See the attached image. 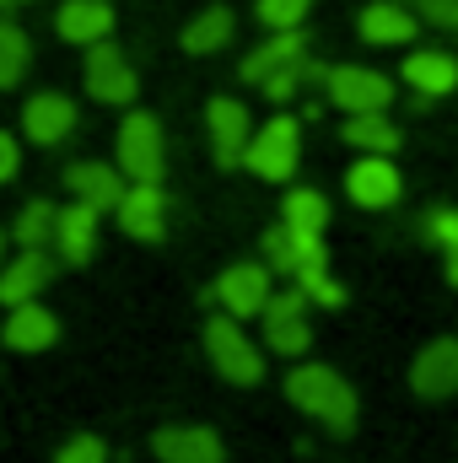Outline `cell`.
Returning <instances> with one entry per match:
<instances>
[{"mask_svg":"<svg viewBox=\"0 0 458 463\" xmlns=\"http://www.w3.org/2000/svg\"><path fill=\"white\" fill-rule=\"evenodd\" d=\"M302 54H308L302 33H297V27H275V38H270V43H259V49L243 60V81H259V87H264L281 65H297Z\"/></svg>","mask_w":458,"mask_h":463,"instance_id":"cell-19","label":"cell"},{"mask_svg":"<svg viewBox=\"0 0 458 463\" xmlns=\"http://www.w3.org/2000/svg\"><path fill=\"white\" fill-rule=\"evenodd\" d=\"M11 5H22V0H0V11H11Z\"/></svg>","mask_w":458,"mask_h":463,"instance_id":"cell-37","label":"cell"},{"mask_svg":"<svg viewBox=\"0 0 458 463\" xmlns=\"http://www.w3.org/2000/svg\"><path fill=\"white\" fill-rule=\"evenodd\" d=\"M308 5H313V0H259V22H270V27H297V22L308 16Z\"/></svg>","mask_w":458,"mask_h":463,"instance_id":"cell-31","label":"cell"},{"mask_svg":"<svg viewBox=\"0 0 458 463\" xmlns=\"http://www.w3.org/2000/svg\"><path fill=\"white\" fill-rule=\"evenodd\" d=\"M448 280H453V286H458V242H453V248H448Z\"/></svg>","mask_w":458,"mask_h":463,"instance_id":"cell-36","label":"cell"},{"mask_svg":"<svg viewBox=\"0 0 458 463\" xmlns=\"http://www.w3.org/2000/svg\"><path fill=\"white\" fill-rule=\"evenodd\" d=\"M162 216H167V200H162L157 184H135V189H124V200H119V227L129 232V237L157 242V237H162Z\"/></svg>","mask_w":458,"mask_h":463,"instance_id":"cell-15","label":"cell"},{"mask_svg":"<svg viewBox=\"0 0 458 463\" xmlns=\"http://www.w3.org/2000/svg\"><path fill=\"white\" fill-rule=\"evenodd\" d=\"M119 173L129 184H162V124L151 114H129L119 124Z\"/></svg>","mask_w":458,"mask_h":463,"instance_id":"cell-4","label":"cell"},{"mask_svg":"<svg viewBox=\"0 0 458 463\" xmlns=\"http://www.w3.org/2000/svg\"><path fill=\"white\" fill-rule=\"evenodd\" d=\"M65 189L76 200H87L92 211H119V200H124V178H119V167H109V162H76L65 173Z\"/></svg>","mask_w":458,"mask_h":463,"instance_id":"cell-16","label":"cell"},{"mask_svg":"<svg viewBox=\"0 0 458 463\" xmlns=\"http://www.w3.org/2000/svg\"><path fill=\"white\" fill-rule=\"evenodd\" d=\"M98 216H103V211H92L87 200H76V205L60 211L54 242H60V259H65V264H87V259H92V248H98Z\"/></svg>","mask_w":458,"mask_h":463,"instance_id":"cell-18","label":"cell"},{"mask_svg":"<svg viewBox=\"0 0 458 463\" xmlns=\"http://www.w3.org/2000/svg\"><path fill=\"white\" fill-rule=\"evenodd\" d=\"M426 227H432V237H437L443 248H453V242H458V211H437Z\"/></svg>","mask_w":458,"mask_h":463,"instance_id":"cell-33","label":"cell"},{"mask_svg":"<svg viewBox=\"0 0 458 463\" xmlns=\"http://www.w3.org/2000/svg\"><path fill=\"white\" fill-rule=\"evenodd\" d=\"M297 286H302L313 302H324V307H340V302H345V291L329 280V259H324V264H308V269H297Z\"/></svg>","mask_w":458,"mask_h":463,"instance_id":"cell-29","label":"cell"},{"mask_svg":"<svg viewBox=\"0 0 458 463\" xmlns=\"http://www.w3.org/2000/svg\"><path fill=\"white\" fill-rule=\"evenodd\" d=\"M264 340H270V350H281V355H302V350L313 345V329H308L302 313H286V318L264 313Z\"/></svg>","mask_w":458,"mask_h":463,"instance_id":"cell-25","label":"cell"},{"mask_svg":"<svg viewBox=\"0 0 458 463\" xmlns=\"http://www.w3.org/2000/svg\"><path fill=\"white\" fill-rule=\"evenodd\" d=\"M151 453L162 463H222L227 458L222 437L205 431V426H162V431L151 437Z\"/></svg>","mask_w":458,"mask_h":463,"instance_id":"cell-9","label":"cell"},{"mask_svg":"<svg viewBox=\"0 0 458 463\" xmlns=\"http://www.w3.org/2000/svg\"><path fill=\"white\" fill-rule=\"evenodd\" d=\"M297 156H302V129L291 114H275L264 129H253L248 151H243V167L259 173L264 184H286L297 173Z\"/></svg>","mask_w":458,"mask_h":463,"instance_id":"cell-2","label":"cell"},{"mask_svg":"<svg viewBox=\"0 0 458 463\" xmlns=\"http://www.w3.org/2000/svg\"><path fill=\"white\" fill-rule=\"evenodd\" d=\"M345 146H361V151L388 156V151L399 146V129H394L383 114H350L345 118Z\"/></svg>","mask_w":458,"mask_h":463,"instance_id":"cell-24","label":"cell"},{"mask_svg":"<svg viewBox=\"0 0 458 463\" xmlns=\"http://www.w3.org/2000/svg\"><path fill=\"white\" fill-rule=\"evenodd\" d=\"M308 76H319V71H313L308 60H297V65H281V71H275V76L264 81V92H270L275 103H291V92H297V87H302Z\"/></svg>","mask_w":458,"mask_h":463,"instance_id":"cell-30","label":"cell"},{"mask_svg":"<svg viewBox=\"0 0 458 463\" xmlns=\"http://www.w3.org/2000/svg\"><path fill=\"white\" fill-rule=\"evenodd\" d=\"M286 399L302 410V415H313V420H324L329 431H350L356 426V393H350V383H345L335 366H297L291 377H286Z\"/></svg>","mask_w":458,"mask_h":463,"instance_id":"cell-1","label":"cell"},{"mask_svg":"<svg viewBox=\"0 0 458 463\" xmlns=\"http://www.w3.org/2000/svg\"><path fill=\"white\" fill-rule=\"evenodd\" d=\"M71 129H76V103L60 98V92H38V98L22 109V135H27L33 146H54V140H65Z\"/></svg>","mask_w":458,"mask_h":463,"instance_id":"cell-12","label":"cell"},{"mask_svg":"<svg viewBox=\"0 0 458 463\" xmlns=\"http://www.w3.org/2000/svg\"><path fill=\"white\" fill-rule=\"evenodd\" d=\"M453 11H458V0H421V16H432L443 27H453Z\"/></svg>","mask_w":458,"mask_h":463,"instance_id":"cell-35","label":"cell"},{"mask_svg":"<svg viewBox=\"0 0 458 463\" xmlns=\"http://www.w3.org/2000/svg\"><path fill=\"white\" fill-rule=\"evenodd\" d=\"M54 340H60V324L49 307H38V302L11 307V318H5V345L11 350H49Z\"/></svg>","mask_w":458,"mask_h":463,"instance_id":"cell-20","label":"cell"},{"mask_svg":"<svg viewBox=\"0 0 458 463\" xmlns=\"http://www.w3.org/2000/svg\"><path fill=\"white\" fill-rule=\"evenodd\" d=\"M54 227H60V211H54L49 200H33V205L16 216V242H22V248H43V242H54Z\"/></svg>","mask_w":458,"mask_h":463,"instance_id":"cell-28","label":"cell"},{"mask_svg":"<svg viewBox=\"0 0 458 463\" xmlns=\"http://www.w3.org/2000/svg\"><path fill=\"white\" fill-rule=\"evenodd\" d=\"M27 60H33L27 33H22L16 22H0V87H16L22 71H27Z\"/></svg>","mask_w":458,"mask_h":463,"instance_id":"cell-27","label":"cell"},{"mask_svg":"<svg viewBox=\"0 0 458 463\" xmlns=\"http://www.w3.org/2000/svg\"><path fill=\"white\" fill-rule=\"evenodd\" d=\"M361 38L367 43H410L415 38V16L405 5H367L361 11Z\"/></svg>","mask_w":458,"mask_h":463,"instance_id":"cell-22","label":"cell"},{"mask_svg":"<svg viewBox=\"0 0 458 463\" xmlns=\"http://www.w3.org/2000/svg\"><path fill=\"white\" fill-rule=\"evenodd\" d=\"M205 350H211V361H216V372L227 377V383H259L264 377V361H259V345L243 335V318H211L205 324Z\"/></svg>","mask_w":458,"mask_h":463,"instance_id":"cell-3","label":"cell"},{"mask_svg":"<svg viewBox=\"0 0 458 463\" xmlns=\"http://www.w3.org/2000/svg\"><path fill=\"white\" fill-rule=\"evenodd\" d=\"M87 92L98 98V103H135V92H140V81H135V71H129V60L119 54L114 43H92V60H87Z\"/></svg>","mask_w":458,"mask_h":463,"instance_id":"cell-6","label":"cell"},{"mask_svg":"<svg viewBox=\"0 0 458 463\" xmlns=\"http://www.w3.org/2000/svg\"><path fill=\"white\" fill-rule=\"evenodd\" d=\"M216 297H222V307L232 318H259L270 307V297H275L270 291V269L264 264H232L216 280Z\"/></svg>","mask_w":458,"mask_h":463,"instance_id":"cell-7","label":"cell"},{"mask_svg":"<svg viewBox=\"0 0 458 463\" xmlns=\"http://www.w3.org/2000/svg\"><path fill=\"white\" fill-rule=\"evenodd\" d=\"M49 280H54V259H49L43 248H22V259L5 264V275H0V302H5V307L33 302Z\"/></svg>","mask_w":458,"mask_h":463,"instance_id":"cell-14","label":"cell"},{"mask_svg":"<svg viewBox=\"0 0 458 463\" xmlns=\"http://www.w3.org/2000/svg\"><path fill=\"white\" fill-rule=\"evenodd\" d=\"M227 38H232V11L227 5L200 11V16L184 27V49H189V54H216V49H227Z\"/></svg>","mask_w":458,"mask_h":463,"instance_id":"cell-23","label":"cell"},{"mask_svg":"<svg viewBox=\"0 0 458 463\" xmlns=\"http://www.w3.org/2000/svg\"><path fill=\"white\" fill-rule=\"evenodd\" d=\"M453 27H458V11H453Z\"/></svg>","mask_w":458,"mask_h":463,"instance_id":"cell-39","label":"cell"},{"mask_svg":"<svg viewBox=\"0 0 458 463\" xmlns=\"http://www.w3.org/2000/svg\"><path fill=\"white\" fill-rule=\"evenodd\" d=\"M345 189H350V200H356V205H367V211H388V205L399 200V173H394V162H388V156L367 151V156L345 173Z\"/></svg>","mask_w":458,"mask_h":463,"instance_id":"cell-10","label":"cell"},{"mask_svg":"<svg viewBox=\"0 0 458 463\" xmlns=\"http://www.w3.org/2000/svg\"><path fill=\"white\" fill-rule=\"evenodd\" d=\"M410 388L421 399H448L458 393V340H432L410 361Z\"/></svg>","mask_w":458,"mask_h":463,"instance_id":"cell-8","label":"cell"},{"mask_svg":"<svg viewBox=\"0 0 458 463\" xmlns=\"http://www.w3.org/2000/svg\"><path fill=\"white\" fill-rule=\"evenodd\" d=\"M264 259H270V269L297 275V269H308V264H324L329 253H324V237H319V232L275 227V232H264Z\"/></svg>","mask_w":458,"mask_h":463,"instance_id":"cell-11","label":"cell"},{"mask_svg":"<svg viewBox=\"0 0 458 463\" xmlns=\"http://www.w3.org/2000/svg\"><path fill=\"white\" fill-rule=\"evenodd\" d=\"M0 248H5V232H0Z\"/></svg>","mask_w":458,"mask_h":463,"instance_id":"cell-38","label":"cell"},{"mask_svg":"<svg viewBox=\"0 0 458 463\" xmlns=\"http://www.w3.org/2000/svg\"><path fill=\"white\" fill-rule=\"evenodd\" d=\"M54 463H109V448H103L98 437H71Z\"/></svg>","mask_w":458,"mask_h":463,"instance_id":"cell-32","label":"cell"},{"mask_svg":"<svg viewBox=\"0 0 458 463\" xmlns=\"http://www.w3.org/2000/svg\"><path fill=\"white\" fill-rule=\"evenodd\" d=\"M405 81H410L415 92H426V98H443V92H453L458 87V60L453 54H443V49L410 54V60H405Z\"/></svg>","mask_w":458,"mask_h":463,"instance_id":"cell-21","label":"cell"},{"mask_svg":"<svg viewBox=\"0 0 458 463\" xmlns=\"http://www.w3.org/2000/svg\"><path fill=\"white\" fill-rule=\"evenodd\" d=\"M329 103H340L345 114H383L394 103V81L367 65H340L329 71Z\"/></svg>","mask_w":458,"mask_h":463,"instance_id":"cell-5","label":"cell"},{"mask_svg":"<svg viewBox=\"0 0 458 463\" xmlns=\"http://www.w3.org/2000/svg\"><path fill=\"white\" fill-rule=\"evenodd\" d=\"M286 227L324 232L329 227V200H324L319 189H291V194H286Z\"/></svg>","mask_w":458,"mask_h":463,"instance_id":"cell-26","label":"cell"},{"mask_svg":"<svg viewBox=\"0 0 458 463\" xmlns=\"http://www.w3.org/2000/svg\"><path fill=\"white\" fill-rule=\"evenodd\" d=\"M54 27L65 43H103L114 33V11H109V0H65Z\"/></svg>","mask_w":458,"mask_h":463,"instance_id":"cell-17","label":"cell"},{"mask_svg":"<svg viewBox=\"0 0 458 463\" xmlns=\"http://www.w3.org/2000/svg\"><path fill=\"white\" fill-rule=\"evenodd\" d=\"M16 162H22V146L0 129V184H11V178H16Z\"/></svg>","mask_w":458,"mask_h":463,"instance_id":"cell-34","label":"cell"},{"mask_svg":"<svg viewBox=\"0 0 458 463\" xmlns=\"http://www.w3.org/2000/svg\"><path fill=\"white\" fill-rule=\"evenodd\" d=\"M211 140H216V162L222 167H237L253 129H248V109L237 98H211Z\"/></svg>","mask_w":458,"mask_h":463,"instance_id":"cell-13","label":"cell"}]
</instances>
